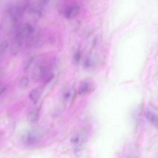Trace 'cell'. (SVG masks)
Segmentation results:
<instances>
[{
    "mask_svg": "<svg viewBox=\"0 0 158 158\" xmlns=\"http://www.w3.org/2000/svg\"><path fill=\"white\" fill-rule=\"evenodd\" d=\"M71 142L74 151L78 152L83 148L85 142V137L82 133H79L71 139Z\"/></svg>",
    "mask_w": 158,
    "mask_h": 158,
    "instance_id": "6da1fadb",
    "label": "cell"
},
{
    "mask_svg": "<svg viewBox=\"0 0 158 158\" xmlns=\"http://www.w3.org/2000/svg\"><path fill=\"white\" fill-rule=\"evenodd\" d=\"M44 61L40 60L34 66L31 74V79L33 81L36 82L41 79Z\"/></svg>",
    "mask_w": 158,
    "mask_h": 158,
    "instance_id": "7a4b0ae2",
    "label": "cell"
},
{
    "mask_svg": "<svg viewBox=\"0 0 158 158\" xmlns=\"http://www.w3.org/2000/svg\"><path fill=\"white\" fill-rule=\"evenodd\" d=\"M23 42L21 37L17 35H15L10 46V51L12 55H15L19 52Z\"/></svg>",
    "mask_w": 158,
    "mask_h": 158,
    "instance_id": "3957f363",
    "label": "cell"
},
{
    "mask_svg": "<svg viewBox=\"0 0 158 158\" xmlns=\"http://www.w3.org/2000/svg\"><path fill=\"white\" fill-rule=\"evenodd\" d=\"M40 137L38 133L34 131H29L27 132L24 136L25 142L29 144H32L37 143Z\"/></svg>",
    "mask_w": 158,
    "mask_h": 158,
    "instance_id": "277c9868",
    "label": "cell"
},
{
    "mask_svg": "<svg viewBox=\"0 0 158 158\" xmlns=\"http://www.w3.org/2000/svg\"><path fill=\"white\" fill-rule=\"evenodd\" d=\"M76 96V91L73 89L67 90L64 94V101L68 106H70L74 102Z\"/></svg>",
    "mask_w": 158,
    "mask_h": 158,
    "instance_id": "5b68a950",
    "label": "cell"
},
{
    "mask_svg": "<svg viewBox=\"0 0 158 158\" xmlns=\"http://www.w3.org/2000/svg\"><path fill=\"white\" fill-rule=\"evenodd\" d=\"M43 89L39 86L32 89L29 93V96L30 100L34 103H36L40 97Z\"/></svg>",
    "mask_w": 158,
    "mask_h": 158,
    "instance_id": "8992f818",
    "label": "cell"
},
{
    "mask_svg": "<svg viewBox=\"0 0 158 158\" xmlns=\"http://www.w3.org/2000/svg\"><path fill=\"white\" fill-rule=\"evenodd\" d=\"M79 8L77 6H70L66 9L64 12L65 17L69 19H72L78 14Z\"/></svg>",
    "mask_w": 158,
    "mask_h": 158,
    "instance_id": "52a82bcc",
    "label": "cell"
},
{
    "mask_svg": "<svg viewBox=\"0 0 158 158\" xmlns=\"http://www.w3.org/2000/svg\"><path fill=\"white\" fill-rule=\"evenodd\" d=\"M92 89L91 84L88 82H84L79 86L78 89V94L81 95H84L89 93Z\"/></svg>",
    "mask_w": 158,
    "mask_h": 158,
    "instance_id": "ba28073f",
    "label": "cell"
},
{
    "mask_svg": "<svg viewBox=\"0 0 158 158\" xmlns=\"http://www.w3.org/2000/svg\"><path fill=\"white\" fill-rule=\"evenodd\" d=\"M145 116L148 121L155 127L158 128V116L152 112L148 111Z\"/></svg>",
    "mask_w": 158,
    "mask_h": 158,
    "instance_id": "9c48e42d",
    "label": "cell"
},
{
    "mask_svg": "<svg viewBox=\"0 0 158 158\" xmlns=\"http://www.w3.org/2000/svg\"><path fill=\"white\" fill-rule=\"evenodd\" d=\"M39 110L38 108L33 109L30 111L27 115L28 120L31 123H36L39 118Z\"/></svg>",
    "mask_w": 158,
    "mask_h": 158,
    "instance_id": "30bf717a",
    "label": "cell"
},
{
    "mask_svg": "<svg viewBox=\"0 0 158 158\" xmlns=\"http://www.w3.org/2000/svg\"><path fill=\"white\" fill-rule=\"evenodd\" d=\"M29 80L27 77H23L20 80L19 86V87L22 89L26 88L29 84Z\"/></svg>",
    "mask_w": 158,
    "mask_h": 158,
    "instance_id": "8fae6325",
    "label": "cell"
},
{
    "mask_svg": "<svg viewBox=\"0 0 158 158\" xmlns=\"http://www.w3.org/2000/svg\"><path fill=\"white\" fill-rule=\"evenodd\" d=\"M8 46L7 43L6 41H3L0 45V55L2 56L5 53Z\"/></svg>",
    "mask_w": 158,
    "mask_h": 158,
    "instance_id": "7c38bea8",
    "label": "cell"
},
{
    "mask_svg": "<svg viewBox=\"0 0 158 158\" xmlns=\"http://www.w3.org/2000/svg\"><path fill=\"white\" fill-rule=\"evenodd\" d=\"M33 60V57H30L26 62L24 65V71H26L29 68L30 66L31 63Z\"/></svg>",
    "mask_w": 158,
    "mask_h": 158,
    "instance_id": "4fadbf2b",
    "label": "cell"
},
{
    "mask_svg": "<svg viewBox=\"0 0 158 158\" xmlns=\"http://www.w3.org/2000/svg\"><path fill=\"white\" fill-rule=\"evenodd\" d=\"M50 0H38V5L40 7H43L47 5Z\"/></svg>",
    "mask_w": 158,
    "mask_h": 158,
    "instance_id": "5bb4252c",
    "label": "cell"
},
{
    "mask_svg": "<svg viewBox=\"0 0 158 158\" xmlns=\"http://www.w3.org/2000/svg\"><path fill=\"white\" fill-rule=\"evenodd\" d=\"M6 87L5 85L2 84L0 86V95L1 96L2 94H3L6 90Z\"/></svg>",
    "mask_w": 158,
    "mask_h": 158,
    "instance_id": "9a60e30c",
    "label": "cell"
},
{
    "mask_svg": "<svg viewBox=\"0 0 158 158\" xmlns=\"http://www.w3.org/2000/svg\"><path fill=\"white\" fill-rule=\"evenodd\" d=\"M80 55L78 53H76L75 54V57L74 58L75 59V60L76 61H78L80 59Z\"/></svg>",
    "mask_w": 158,
    "mask_h": 158,
    "instance_id": "2e32d148",
    "label": "cell"
}]
</instances>
